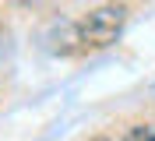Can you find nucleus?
<instances>
[{
    "label": "nucleus",
    "mask_w": 155,
    "mask_h": 141,
    "mask_svg": "<svg viewBox=\"0 0 155 141\" xmlns=\"http://www.w3.org/2000/svg\"><path fill=\"white\" fill-rule=\"evenodd\" d=\"M124 25H127V4L124 0H109V4H99L95 11H88L74 28H78V42L81 46L102 49V46H113L120 39Z\"/></svg>",
    "instance_id": "obj_1"
},
{
    "label": "nucleus",
    "mask_w": 155,
    "mask_h": 141,
    "mask_svg": "<svg viewBox=\"0 0 155 141\" xmlns=\"http://www.w3.org/2000/svg\"><path fill=\"white\" fill-rule=\"evenodd\" d=\"M120 141H155V123H130Z\"/></svg>",
    "instance_id": "obj_2"
},
{
    "label": "nucleus",
    "mask_w": 155,
    "mask_h": 141,
    "mask_svg": "<svg viewBox=\"0 0 155 141\" xmlns=\"http://www.w3.org/2000/svg\"><path fill=\"white\" fill-rule=\"evenodd\" d=\"M18 7H42V4H49V0H14Z\"/></svg>",
    "instance_id": "obj_3"
},
{
    "label": "nucleus",
    "mask_w": 155,
    "mask_h": 141,
    "mask_svg": "<svg viewBox=\"0 0 155 141\" xmlns=\"http://www.w3.org/2000/svg\"><path fill=\"white\" fill-rule=\"evenodd\" d=\"M92 141H109V138H106V134H99V138H92Z\"/></svg>",
    "instance_id": "obj_4"
}]
</instances>
